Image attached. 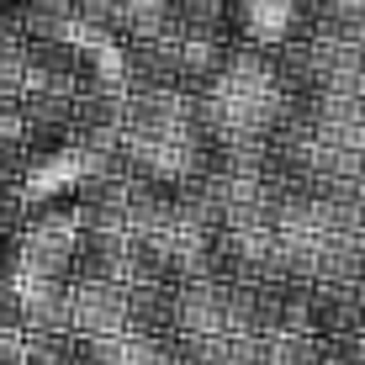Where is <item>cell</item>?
<instances>
[{
    "label": "cell",
    "mask_w": 365,
    "mask_h": 365,
    "mask_svg": "<svg viewBox=\"0 0 365 365\" xmlns=\"http://www.w3.org/2000/svg\"><path fill=\"white\" fill-rule=\"evenodd\" d=\"M228 27L238 43L286 48L307 32V0H228Z\"/></svg>",
    "instance_id": "obj_1"
},
{
    "label": "cell",
    "mask_w": 365,
    "mask_h": 365,
    "mask_svg": "<svg viewBox=\"0 0 365 365\" xmlns=\"http://www.w3.org/2000/svg\"><path fill=\"white\" fill-rule=\"evenodd\" d=\"M69 334H128V286L69 281Z\"/></svg>",
    "instance_id": "obj_2"
},
{
    "label": "cell",
    "mask_w": 365,
    "mask_h": 365,
    "mask_svg": "<svg viewBox=\"0 0 365 365\" xmlns=\"http://www.w3.org/2000/svg\"><path fill=\"white\" fill-rule=\"evenodd\" d=\"M175 334H233V281L175 286Z\"/></svg>",
    "instance_id": "obj_3"
},
{
    "label": "cell",
    "mask_w": 365,
    "mask_h": 365,
    "mask_svg": "<svg viewBox=\"0 0 365 365\" xmlns=\"http://www.w3.org/2000/svg\"><path fill=\"white\" fill-rule=\"evenodd\" d=\"M27 302V334H69V281H32L21 286Z\"/></svg>",
    "instance_id": "obj_4"
},
{
    "label": "cell",
    "mask_w": 365,
    "mask_h": 365,
    "mask_svg": "<svg viewBox=\"0 0 365 365\" xmlns=\"http://www.w3.org/2000/svg\"><path fill=\"white\" fill-rule=\"evenodd\" d=\"M128 334H175V286H128Z\"/></svg>",
    "instance_id": "obj_5"
},
{
    "label": "cell",
    "mask_w": 365,
    "mask_h": 365,
    "mask_svg": "<svg viewBox=\"0 0 365 365\" xmlns=\"http://www.w3.org/2000/svg\"><path fill=\"white\" fill-rule=\"evenodd\" d=\"M69 365H128V334H69Z\"/></svg>",
    "instance_id": "obj_6"
},
{
    "label": "cell",
    "mask_w": 365,
    "mask_h": 365,
    "mask_svg": "<svg viewBox=\"0 0 365 365\" xmlns=\"http://www.w3.org/2000/svg\"><path fill=\"white\" fill-rule=\"evenodd\" d=\"M265 365H318V339L312 334H275Z\"/></svg>",
    "instance_id": "obj_7"
},
{
    "label": "cell",
    "mask_w": 365,
    "mask_h": 365,
    "mask_svg": "<svg viewBox=\"0 0 365 365\" xmlns=\"http://www.w3.org/2000/svg\"><path fill=\"white\" fill-rule=\"evenodd\" d=\"M21 365H69V334H21Z\"/></svg>",
    "instance_id": "obj_8"
},
{
    "label": "cell",
    "mask_w": 365,
    "mask_h": 365,
    "mask_svg": "<svg viewBox=\"0 0 365 365\" xmlns=\"http://www.w3.org/2000/svg\"><path fill=\"white\" fill-rule=\"evenodd\" d=\"M318 365H365V334H329V339H318Z\"/></svg>",
    "instance_id": "obj_9"
},
{
    "label": "cell",
    "mask_w": 365,
    "mask_h": 365,
    "mask_svg": "<svg viewBox=\"0 0 365 365\" xmlns=\"http://www.w3.org/2000/svg\"><path fill=\"white\" fill-rule=\"evenodd\" d=\"M0 334H27V302L16 281H0Z\"/></svg>",
    "instance_id": "obj_10"
},
{
    "label": "cell",
    "mask_w": 365,
    "mask_h": 365,
    "mask_svg": "<svg viewBox=\"0 0 365 365\" xmlns=\"http://www.w3.org/2000/svg\"><path fill=\"white\" fill-rule=\"evenodd\" d=\"M0 365H21V334H0Z\"/></svg>",
    "instance_id": "obj_11"
},
{
    "label": "cell",
    "mask_w": 365,
    "mask_h": 365,
    "mask_svg": "<svg viewBox=\"0 0 365 365\" xmlns=\"http://www.w3.org/2000/svg\"><path fill=\"white\" fill-rule=\"evenodd\" d=\"M360 334H365V292H360Z\"/></svg>",
    "instance_id": "obj_12"
},
{
    "label": "cell",
    "mask_w": 365,
    "mask_h": 365,
    "mask_svg": "<svg viewBox=\"0 0 365 365\" xmlns=\"http://www.w3.org/2000/svg\"><path fill=\"white\" fill-rule=\"evenodd\" d=\"M360 281H365V249H360Z\"/></svg>",
    "instance_id": "obj_13"
}]
</instances>
